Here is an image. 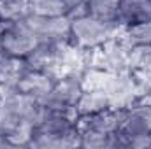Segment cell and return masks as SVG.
<instances>
[{"label": "cell", "instance_id": "obj_1", "mask_svg": "<svg viewBox=\"0 0 151 149\" xmlns=\"http://www.w3.org/2000/svg\"><path fill=\"white\" fill-rule=\"evenodd\" d=\"M40 109V102L30 95L19 93L18 90L4 91L0 104V135L14 148L28 146Z\"/></svg>", "mask_w": 151, "mask_h": 149}, {"label": "cell", "instance_id": "obj_2", "mask_svg": "<svg viewBox=\"0 0 151 149\" xmlns=\"http://www.w3.org/2000/svg\"><path fill=\"white\" fill-rule=\"evenodd\" d=\"M77 116V111H56L42 107L28 146L40 149L81 148V135L76 125Z\"/></svg>", "mask_w": 151, "mask_h": 149}, {"label": "cell", "instance_id": "obj_3", "mask_svg": "<svg viewBox=\"0 0 151 149\" xmlns=\"http://www.w3.org/2000/svg\"><path fill=\"white\" fill-rule=\"evenodd\" d=\"M76 125L81 135V148H111L113 135L119 126V109L107 107L79 114Z\"/></svg>", "mask_w": 151, "mask_h": 149}, {"label": "cell", "instance_id": "obj_4", "mask_svg": "<svg viewBox=\"0 0 151 149\" xmlns=\"http://www.w3.org/2000/svg\"><path fill=\"white\" fill-rule=\"evenodd\" d=\"M121 27L118 23H107L93 16H81L70 19V39L69 42L79 51L99 49L118 37Z\"/></svg>", "mask_w": 151, "mask_h": 149}, {"label": "cell", "instance_id": "obj_5", "mask_svg": "<svg viewBox=\"0 0 151 149\" xmlns=\"http://www.w3.org/2000/svg\"><path fill=\"white\" fill-rule=\"evenodd\" d=\"M118 130L127 137L128 148H151V104L121 107Z\"/></svg>", "mask_w": 151, "mask_h": 149}, {"label": "cell", "instance_id": "obj_6", "mask_svg": "<svg viewBox=\"0 0 151 149\" xmlns=\"http://www.w3.org/2000/svg\"><path fill=\"white\" fill-rule=\"evenodd\" d=\"M74 49L70 42H40L25 58L28 69L60 77L63 67L69 63V54Z\"/></svg>", "mask_w": 151, "mask_h": 149}, {"label": "cell", "instance_id": "obj_7", "mask_svg": "<svg viewBox=\"0 0 151 149\" xmlns=\"http://www.w3.org/2000/svg\"><path fill=\"white\" fill-rule=\"evenodd\" d=\"M83 81L76 74H63L56 79L53 88L39 98L42 107L56 109V111H77V102L83 95Z\"/></svg>", "mask_w": 151, "mask_h": 149}, {"label": "cell", "instance_id": "obj_8", "mask_svg": "<svg viewBox=\"0 0 151 149\" xmlns=\"http://www.w3.org/2000/svg\"><path fill=\"white\" fill-rule=\"evenodd\" d=\"M39 44L37 35L27 25L25 19L7 21L0 30V49L5 54L27 58Z\"/></svg>", "mask_w": 151, "mask_h": 149}, {"label": "cell", "instance_id": "obj_9", "mask_svg": "<svg viewBox=\"0 0 151 149\" xmlns=\"http://www.w3.org/2000/svg\"><path fill=\"white\" fill-rule=\"evenodd\" d=\"M27 25L37 35L39 42H69L70 39V19L67 16H35L25 18Z\"/></svg>", "mask_w": 151, "mask_h": 149}, {"label": "cell", "instance_id": "obj_10", "mask_svg": "<svg viewBox=\"0 0 151 149\" xmlns=\"http://www.w3.org/2000/svg\"><path fill=\"white\" fill-rule=\"evenodd\" d=\"M151 21V0H119L118 25L130 27Z\"/></svg>", "mask_w": 151, "mask_h": 149}, {"label": "cell", "instance_id": "obj_11", "mask_svg": "<svg viewBox=\"0 0 151 149\" xmlns=\"http://www.w3.org/2000/svg\"><path fill=\"white\" fill-rule=\"evenodd\" d=\"M56 79L58 77H55V75H49V74H44V72H39V70L28 69L23 74V77L18 81V84H16L14 90H18L19 93L30 95V97H34V98L39 100V98H42L53 88V84L56 82Z\"/></svg>", "mask_w": 151, "mask_h": 149}, {"label": "cell", "instance_id": "obj_12", "mask_svg": "<svg viewBox=\"0 0 151 149\" xmlns=\"http://www.w3.org/2000/svg\"><path fill=\"white\" fill-rule=\"evenodd\" d=\"M28 70V63L25 58L11 56L0 51V90H14L18 81Z\"/></svg>", "mask_w": 151, "mask_h": 149}, {"label": "cell", "instance_id": "obj_13", "mask_svg": "<svg viewBox=\"0 0 151 149\" xmlns=\"http://www.w3.org/2000/svg\"><path fill=\"white\" fill-rule=\"evenodd\" d=\"M119 42L128 49L151 46V21L123 27L119 30Z\"/></svg>", "mask_w": 151, "mask_h": 149}, {"label": "cell", "instance_id": "obj_14", "mask_svg": "<svg viewBox=\"0 0 151 149\" xmlns=\"http://www.w3.org/2000/svg\"><path fill=\"white\" fill-rule=\"evenodd\" d=\"M118 7L119 0H86V14L107 23H118Z\"/></svg>", "mask_w": 151, "mask_h": 149}, {"label": "cell", "instance_id": "obj_15", "mask_svg": "<svg viewBox=\"0 0 151 149\" xmlns=\"http://www.w3.org/2000/svg\"><path fill=\"white\" fill-rule=\"evenodd\" d=\"M28 7L35 16H67L63 0H28Z\"/></svg>", "mask_w": 151, "mask_h": 149}, {"label": "cell", "instance_id": "obj_16", "mask_svg": "<svg viewBox=\"0 0 151 149\" xmlns=\"http://www.w3.org/2000/svg\"><path fill=\"white\" fill-rule=\"evenodd\" d=\"M63 4H65V11H67L69 19L86 16V0H63Z\"/></svg>", "mask_w": 151, "mask_h": 149}, {"label": "cell", "instance_id": "obj_17", "mask_svg": "<svg viewBox=\"0 0 151 149\" xmlns=\"http://www.w3.org/2000/svg\"><path fill=\"white\" fill-rule=\"evenodd\" d=\"M0 4H28V0H0Z\"/></svg>", "mask_w": 151, "mask_h": 149}, {"label": "cell", "instance_id": "obj_18", "mask_svg": "<svg viewBox=\"0 0 151 149\" xmlns=\"http://www.w3.org/2000/svg\"><path fill=\"white\" fill-rule=\"evenodd\" d=\"M5 23H7V21L4 19V16H2V11H0V30H2V27H4Z\"/></svg>", "mask_w": 151, "mask_h": 149}, {"label": "cell", "instance_id": "obj_19", "mask_svg": "<svg viewBox=\"0 0 151 149\" xmlns=\"http://www.w3.org/2000/svg\"><path fill=\"white\" fill-rule=\"evenodd\" d=\"M2 100H4V91L0 90V104H2Z\"/></svg>", "mask_w": 151, "mask_h": 149}, {"label": "cell", "instance_id": "obj_20", "mask_svg": "<svg viewBox=\"0 0 151 149\" xmlns=\"http://www.w3.org/2000/svg\"><path fill=\"white\" fill-rule=\"evenodd\" d=\"M0 51H2V49H0Z\"/></svg>", "mask_w": 151, "mask_h": 149}, {"label": "cell", "instance_id": "obj_21", "mask_svg": "<svg viewBox=\"0 0 151 149\" xmlns=\"http://www.w3.org/2000/svg\"><path fill=\"white\" fill-rule=\"evenodd\" d=\"M150 137H151V135H150Z\"/></svg>", "mask_w": 151, "mask_h": 149}]
</instances>
